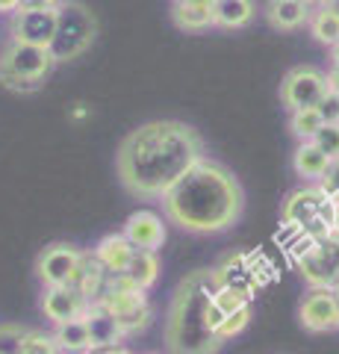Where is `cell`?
Returning a JSON list of instances; mask_svg holds the SVG:
<instances>
[{"mask_svg":"<svg viewBox=\"0 0 339 354\" xmlns=\"http://www.w3.org/2000/svg\"><path fill=\"white\" fill-rule=\"evenodd\" d=\"M122 234L136 251L157 254L162 248V242H166V221L154 209H136V213L127 216Z\"/></svg>","mask_w":339,"mask_h":354,"instance_id":"cell-14","label":"cell"},{"mask_svg":"<svg viewBox=\"0 0 339 354\" xmlns=\"http://www.w3.org/2000/svg\"><path fill=\"white\" fill-rule=\"evenodd\" d=\"M204 157V139L192 124L177 118H154L122 139L115 151V171L133 198L159 201Z\"/></svg>","mask_w":339,"mask_h":354,"instance_id":"cell-1","label":"cell"},{"mask_svg":"<svg viewBox=\"0 0 339 354\" xmlns=\"http://www.w3.org/2000/svg\"><path fill=\"white\" fill-rule=\"evenodd\" d=\"M39 307L48 322L53 328H59V325L74 322V319H83V313L89 310V301L74 286H50V290H41Z\"/></svg>","mask_w":339,"mask_h":354,"instance_id":"cell-13","label":"cell"},{"mask_svg":"<svg viewBox=\"0 0 339 354\" xmlns=\"http://www.w3.org/2000/svg\"><path fill=\"white\" fill-rule=\"evenodd\" d=\"M97 304H104L109 313L115 316V322L118 319H127V316L139 313V310H145V307H151L148 304V292H142L139 286H133L124 274H118V278L109 274L104 292H101V298H97Z\"/></svg>","mask_w":339,"mask_h":354,"instance_id":"cell-15","label":"cell"},{"mask_svg":"<svg viewBox=\"0 0 339 354\" xmlns=\"http://www.w3.org/2000/svg\"><path fill=\"white\" fill-rule=\"evenodd\" d=\"M124 278L133 286H139L142 292H148L151 286L159 281V257L151 251H136L133 260L127 266V272H124Z\"/></svg>","mask_w":339,"mask_h":354,"instance_id":"cell-24","label":"cell"},{"mask_svg":"<svg viewBox=\"0 0 339 354\" xmlns=\"http://www.w3.org/2000/svg\"><path fill=\"white\" fill-rule=\"evenodd\" d=\"M313 145L331 162L339 160V124H322V130L313 136Z\"/></svg>","mask_w":339,"mask_h":354,"instance_id":"cell-29","label":"cell"},{"mask_svg":"<svg viewBox=\"0 0 339 354\" xmlns=\"http://www.w3.org/2000/svg\"><path fill=\"white\" fill-rule=\"evenodd\" d=\"M83 322L89 328V337H92V354L97 351H106V348H118L124 342V334L118 328L115 316L109 313L104 304H89V310L83 313Z\"/></svg>","mask_w":339,"mask_h":354,"instance_id":"cell-16","label":"cell"},{"mask_svg":"<svg viewBox=\"0 0 339 354\" xmlns=\"http://www.w3.org/2000/svg\"><path fill=\"white\" fill-rule=\"evenodd\" d=\"M331 234L339 236V204H333V227H331Z\"/></svg>","mask_w":339,"mask_h":354,"instance_id":"cell-36","label":"cell"},{"mask_svg":"<svg viewBox=\"0 0 339 354\" xmlns=\"http://www.w3.org/2000/svg\"><path fill=\"white\" fill-rule=\"evenodd\" d=\"M162 216L186 234H222L231 230L245 209L239 177L218 160L204 157L159 198Z\"/></svg>","mask_w":339,"mask_h":354,"instance_id":"cell-2","label":"cell"},{"mask_svg":"<svg viewBox=\"0 0 339 354\" xmlns=\"http://www.w3.org/2000/svg\"><path fill=\"white\" fill-rule=\"evenodd\" d=\"M213 3L215 0H174L168 15L171 24L183 32H204L213 24Z\"/></svg>","mask_w":339,"mask_h":354,"instance_id":"cell-17","label":"cell"},{"mask_svg":"<svg viewBox=\"0 0 339 354\" xmlns=\"http://www.w3.org/2000/svg\"><path fill=\"white\" fill-rule=\"evenodd\" d=\"M92 254H95V260L106 269V274L118 278V274L127 272V266H130V260H133L136 248L124 239V234H106V236L97 239V245H95Z\"/></svg>","mask_w":339,"mask_h":354,"instance_id":"cell-19","label":"cell"},{"mask_svg":"<svg viewBox=\"0 0 339 354\" xmlns=\"http://www.w3.org/2000/svg\"><path fill=\"white\" fill-rule=\"evenodd\" d=\"M213 278H215V286L233 290L239 295H245L248 301H254V295L262 283L257 266H254V257H251V254H242V251L227 254L222 263L213 266Z\"/></svg>","mask_w":339,"mask_h":354,"instance_id":"cell-11","label":"cell"},{"mask_svg":"<svg viewBox=\"0 0 339 354\" xmlns=\"http://www.w3.org/2000/svg\"><path fill=\"white\" fill-rule=\"evenodd\" d=\"M333 295H336V301H339V283L333 286Z\"/></svg>","mask_w":339,"mask_h":354,"instance_id":"cell-40","label":"cell"},{"mask_svg":"<svg viewBox=\"0 0 339 354\" xmlns=\"http://www.w3.org/2000/svg\"><path fill=\"white\" fill-rule=\"evenodd\" d=\"M298 322L310 334L339 330V301L333 290H307L298 304Z\"/></svg>","mask_w":339,"mask_h":354,"instance_id":"cell-12","label":"cell"},{"mask_svg":"<svg viewBox=\"0 0 339 354\" xmlns=\"http://www.w3.org/2000/svg\"><path fill=\"white\" fill-rule=\"evenodd\" d=\"M148 354H157V351H148Z\"/></svg>","mask_w":339,"mask_h":354,"instance_id":"cell-41","label":"cell"},{"mask_svg":"<svg viewBox=\"0 0 339 354\" xmlns=\"http://www.w3.org/2000/svg\"><path fill=\"white\" fill-rule=\"evenodd\" d=\"M322 130V118L316 109H298V113H289V133L298 142H313V136Z\"/></svg>","mask_w":339,"mask_h":354,"instance_id":"cell-26","label":"cell"},{"mask_svg":"<svg viewBox=\"0 0 339 354\" xmlns=\"http://www.w3.org/2000/svg\"><path fill=\"white\" fill-rule=\"evenodd\" d=\"M325 95H327V77L316 65H295L280 80V104L289 113L316 109Z\"/></svg>","mask_w":339,"mask_h":354,"instance_id":"cell-9","label":"cell"},{"mask_svg":"<svg viewBox=\"0 0 339 354\" xmlns=\"http://www.w3.org/2000/svg\"><path fill=\"white\" fill-rule=\"evenodd\" d=\"M57 62L50 59L45 48H32V44H21L6 39L0 48V86L18 95L39 92Z\"/></svg>","mask_w":339,"mask_h":354,"instance_id":"cell-4","label":"cell"},{"mask_svg":"<svg viewBox=\"0 0 339 354\" xmlns=\"http://www.w3.org/2000/svg\"><path fill=\"white\" fill-rule=\"evenodd\" d=\"M21 354H59V348L53 342V337L45 334V330H27Z\"/></svg>","mask_w":339,"mask_h":354,"instance_id":"cell-31","label":"cell"},{"mask_svg":"<svg viewBox=\"0 0 339 354\" xmlns=\"http://www.w3.org/2000/svg\"><path fill=\"white\" fill-rule=\"evenodd\" d=\"M59 354H92V337L83 319H74L68 325H59L50 330Z\"/></svg>","mask_w":339,"mask_h":354,"instance_id":"cell-23","label":"cell"},{"mask_svg":"<svg viewBox=\"0 0 339 354\" xmlns=\"http://www.w3.org/2000/svg\"><path fill=\"white\" fill-rule=\"evenodd\" d=\"M97 354H133V351H130V348H122V346H118V348H106V351H97Z\"/></svg>","mask_w":339,"mask_h":354,"instance_id":"cell-38","label":"cell"},{"mask_svg":"<svg viewBox=\"0 0 339 354\" xmlns=\"http://www.w3.org/2000/svg\"><path fill=\"white\" fill-rule=\"evenodd\" d=\"M80 257L83 248L71 245V242H50L36 257V278L41 281L45 290H50V286H71Z\"/></svg>","mask_w":339,"mask_h":354,"instance_id":"cell-10","label":"cell"},{"mask_svg":"<svg viewBox=\"0 0 339 354\" xmlns=\"http://www.w3.org/2000/svg\"><path fill=\"white\" fill-rule=\"evenodd\" d=\"M97 39V18L86 3H62L57 18V32L50 41V59L62 65L83 57Z\"/></svg>","mask_w":339,"mask_h":354,"instance_id":"cell-6","label":"cell"},{"mask_svg":"<svg viewBox=\"0 0 339 354\" xmlns=\"http://www.w3.org/2000/svg\"><path fill=\"white\" fill-rule=\"evenodd\" d=\"M245 307H254V301H248L245 295H239L233 290H222V286H215V292H213V310L222 319L233 316V313H239V310H245Z\"/></svg>","mask_w":339,"mask_h":354,"instance_id":"cell-27","label":"cell"},{"mask_svg":"<svg viewBox=\"0 0 339 354\" xmlns=\"http://www.w3.org/2000/svg\"><path fill=\"white\" fill-rule=\"evenodd\" d=\"M316 186H319V189L327 195V201H331V204H339V160H333V162H331V169H327V174H325Z\"/></svg>","mask_w":339,"mask_h":354,"instance_id":"cell-33","label":"cell"},{"mask_svg":"<svg viewBox=\"0 0 339 354\" xmlns=\"http://www.w3.org/2000/svg\"><path fill=\"white\" fill-rule=\"evenodd\" d=\"M106 278H109V274H106L104 266L95 260V254L83 251L80 266H77V272H74V278H71V286H74V290H77L89 304H95L97 298H101V292H104Z\"/></svg>","mask_w":339,"mask_h":354,"instance_id":"cell-20","label":"cell"},{"mask_svg":"<svg viewBox=\"0 0 339 354\" xmlns=\"http://www.w3.org/2000/svg\"><path fill=\"white\" fill-rule=\"evenodd\" d=\"M316 113H319L322 124H339V95L327 88V95L319 101V106H316Z\"/></svg>","mask_w":339,"mask_h":354,"instance_id":"cell-32","label":"cell"},{"mask_svg":"<svg viewBox=\"0 0 339 354\" xmlns=\"http://www.w3.org/2000/svg\"><path fill=\"white\" fill-rule=\"evenodd\" d=\"M331 59H333V68H339V41L331 48Z\"/></svg>","mask_w":339,"mask_h":354,"instance_id":"cell-37","label":"cell"},{"mask_svg":"<svg viewBox=\"0 0 339 354\" xmlns=\"http://www.w3.org/2000/svg\"><path fill=\"white\" fill-rule=\"evenodd\" d=\"M325 77H327V88L339 95V68H331V71H327Z\"/></svg>","mask_w":339,"mask_h":354,"instance_id":"cell-34","label":"cell"},{"mask_svg":"<svg viewBox=\"0 0 339 354\" xmlns=\"http://www.w3.org/2000/svg\"><path fill=\"white\" fill-rule=\"evenodd\" d=\"M18 6H21V0H9V3H3V0H0V12H15Z\"/></svg>","mask_w":339,"mask_h":354,"instance_id":"cell-35","label":"cell"},{"mask_svg":"<svg viewBox=\"0 0 339 354\" xmlns=\"http://www.w3.org/2000/svg\"><path fill=\"white\" fill-rule=\"evenodd\" d=\"M251 316H254V307H245V310H239V313L227 316L224 322L218 325V339H222V342H227V339L239 337V334H242V330L251 325Z\"/></svg>","mask_w":339,"mask_h":354,"instance_id":"cell-30","label":"cell"},{"mask_svg":"<svg viewBox=\"0 0 339 354\" xmlns=\"http://www.w3.org/2000/svg\"><path fill=\"white\" fill-rule=\"evenodd\" d=\"M59 6L62 3H57V0H27V3H21L9 18V39L48 50L53 32H57Z\"/></svg>","mask_w":339,"mask_h":354,"instance_id":"cell-7","label":"cell"},{"mask_svg":"<svg viewBox=\"0 0 339 354\" xmlns=\"http://www.w3.org/2000/svg\"><path fill=\"white\" fill-rule=\"evenodd\" d=\"M257 15L251 0H215L213 3V24L222 30H242Z\"/></svg>","mask_w":339,"mask_h":354,"instance_id":"cell-22","label":"cell"},{"mask_svg":"<svg viewBox=\"0 0 339 354\" xmlns=\"http://www.w3.org/2000/svg\"><path fill=\"white\" fill-rule=\"evenodd\" d=\"M307 27H310V36L316 41L327 44V48H333V44L339 41V18L327 9V3H316L313 6V15L307 21Z\"/></svg>","mask_w":339,"mask_h":354,"instance_id":"cell-25","label":"cell"},{"mask_svg":"<svg viewBox=\"0 0 339 354\" xmlns=\"http://www.w3.org/2000/svg\"><path fill=\"white\" fill-rule=\"evenodd\" d=\"M262 15H266L271 30L292 32V30H301L310 21L313 3H307V0H271V3H266Z\"/></svg>","mask_w":339,"mask_h":354,"instance_id":"cell-18","label":"cell"},{"mask_svg":"<svg viewBox=\"0 0 339 354\" xmlns=\"http://www.w3.org/2000/svg\"><path fill=\"white\" fill-rule=\"evenodd\" d=\"M215 292L213 269H195L177 283L166 310V351L168 354H218L224 342L210 325V304Z\"/></svg>","mask_w":339,"mask_h":354,"instance_id":"cell-3","label":"cell"},{"mask_svg":"<svg viewBox=\"0 0 339 354\" xmlns=\"http://www.w3.org/2000/svg\"><path fill=\"white\" fill-rule=\"evenodd\" d=\"M24 325H15V322H0V354H21V346H24V337H27Z\"/></svg>","mask_w":339,"mask_h":354,"instance_id":"cell-28","label":"cell"},{"mask_svg":"<svg viewBox=\"0 0 339 354\" xmlns=\"http://www.w3.org/2000/svg\"><path fill=\"white\" fill-rule=\"evenodd\" d=\"M295 269L310 290H333L339 283V236L313 239L295 257Z\"/></svg>","mask_w":339,"mask_h":354,"instance_id":"cell-8","label":"cell"},{"mask_svg":"<svg viewBox=\"0 0 339 354\" xmlns=\"http://www.w3.org/2000/svg\"><path fill=\"white\" fill-rule=\"evenodd\" d=\"M327 9H331V12L339 18V0H327Z\"/></svg>","mask_w":339,"mask_h":354,"instance_id":"cell-39","label":"cell"},{"mask_svg":"<svg viewBox=\"0 0 339 354\" xmlns=\"http://www.w3.org/2000/svg\"><path fill=\"white\" fill-rule=\"evenodd\" d=\"M280 221L304 239H325L333 227V204L316 183L292 189L280 204Z\"/></svg>","mask_w":339,"mask_h":354,"instance_id":"cell-5","label":"cell"},{"mask_svg":"<svg viewBox=\"0 0 339 354\" xmlns=\"http://www.w3.org/2000/svg\"><path fill=\"white\" fill-rule=\"evenodd\" d=\"M292 169L301 180L319 183L327 174V169H331V160H327L313 142H298V148H295V153H292Z\"/></svg>","mask_w":339,"mask_h":354,"instance_id":"cell-21","label":"cell"}]
</instances>
